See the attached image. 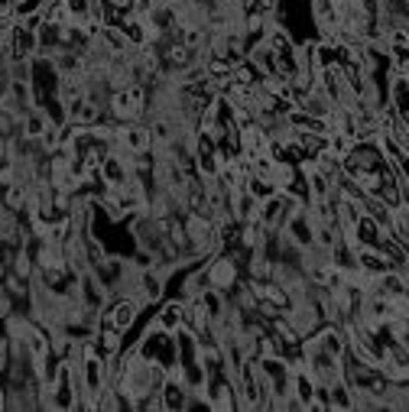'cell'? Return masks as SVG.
Here are the masks:
<instances>
[{"label":"cell","mask_w":409,"mask_h":412,"mask_svg":"<svg viewBox=\"0 0 409 412\" xmlns=\"http://www.w3.org/2000/svg\"><path fill=\"white\" fill-rule=\"evenodd\" d=\"M358 263H360V270H364V273H371V276H380V273L390 270V260L380 257V253L371 250V247H360L358 250Z\"/></svg>","instance_id":"6"},{"label":"cell","mask_w":409,"mask_h":412,"mask_svg":"<svg viewBox=\"0 0 409 412\" xmlns=\"http://www.w3.org/2000/svg\"><path fill=\"white\" fill-rule=\"evenodd\" d=\"M289 383H293L296 400L302 402V406H312V402H315V387H319V383H315V376H312L306 367H296V374H293Z\"/></svg>","instance_id":"5"},{"label":"cell","mask_w":409,"mask_h":412,"mask_svg":"<svg viewBox=\"0 0 409 412\" xmlns=\"http://www.w3.org/2000/svg\"><path fill=\"white\" fill-rule=\"evenodd\" d=\"M149 143L153 140L143 127H121V133H117V146H124L127 153H147Z\"/></svg>","instance_id":"4"},{"label":"cell","mask_w":409,"mask_h":412,"mask_svg":"<svg viewBox=\"0 0 409 412\" xmlns=\"http://www.w3.org/2000/svg\"><path fill=\"white\" fill-rule=\"evenodd\" d=\"M136 309H140V299H121V302H114L111 309H108V322H111L114 328H130L134 325V318H136Z\"/></svg>","instance_id":"3"},{"label":"cell","mask_w":409,"mask_h":412,"mask_svg":"<svg viewBox=\"0 0 409 412\" xmlns=\"http://www.w3.org/2000/svg\"><path fill=\"white\" fill-rule=\"evenodd\" d=\"M234 279H237V270H234V260H231V257H218V260L208 266V286L227 289Z\"/></svg>","instance_id":"2"},{"label":"cell","mask_w":409,"mask_h":412,"mask_svg":"<svg viewBox=\"0 0 409 412\" xmlns=\"http://www.w3.org/2000/svg\"><path fill=\"white\" fill-rule=\"evenodd\" d=\"M160 292H162V283H160V279H156V276H143V296H140V302H143V299H156V296H160Z\"/></svg>","instance_id":"9"},{"label":"cell","mask_w":409,"mask_h":412,"mask_svg":"<svg viewBox=\"0 0 409 412\" xmlns=\"http://www.w3.org/2000/svg\"><path fill=\"white\" fill-rule=\"evenodd\" d=\"M399 341H403V348L409 350V328H399Z\"/></svg>","instance_id":"10"},{"label":"cell","mask_w":409,"mask_h":412,"mask_svg":"<svg viewBox=\"0 0 409 412\" xmlns=\"http://www.w3.org/2000/svg\"><path fill=\"white\" fill-rule=\"evenodd\" d=\"M286 231H289V237L296 240V244H312V224L302 211H296L289 221H286Z\"/></svg>","instance_id":"7"},{"label":"cell","mask_w":409,"mask_h":412,"mask_svg":"<svg viewBox=\"0 0 409 412\" xmlns=\"http://www.w3.org/2000/svg\"><path fill=\"white\" fill-rule=\"evenodd\" d=\"M111 114L121 120V124H134L136 117L143 114V91L136 85L117 88L114 98H111Z\"/></svg>","instance_id":"1"},{"label":"cell","mask_w":409,"mask_h":412,"mask_svg":"<svg viewBox=\"0 0 409 412\" xmlns=\"http://www.w3.org/2000/svg\"><path fill=\"white\" fill-rule=\"evenodd\" d=\"M182 315H186V305L169 302V305L160 312V328L162 331H179V328H182Z\"/></svg>","instance_id":"8"},{"label":"cell","mask_w":409,"mask_h":412,"mask_svg":"<svg viewBox=\"0 0 409 412\" xmlns=\"http://www.w3.org/2000/svg\"><path fill=\"white\" fill-rule=\"evenodd\" d=\"M0 253H3V237H0Z\"/></svg>","instance_id":"11"},{"label":"cell","mask_w":409,"mask_h":412,"mask_svg":"<svg viewBox=\"0 0 409 412\" xmlns=\"http://www.w3.org/2000/svg\"><path fill=\"white\" fill-rule=\"evenodd\" d=\"M406 270H409V266H406Z\"/></svg>","instance_id":"12"}]
</instances>
